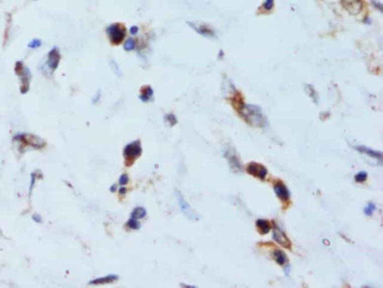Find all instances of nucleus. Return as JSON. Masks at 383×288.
<instances>
[{"mask_svg":"<svg viewBox=\"0 0 383 288\" xmlns=\"http://www.w3.org/2000/svg\"><path fill=\"white\" fill-rule=\"evenodd\" d=\"M366 179H367V174L365 171H360L355 176V181L356 182H364Z\"/></svg>","mask_w":383,"mask_h":288,"instance_id":"nucleus-27","label":"nucleus"},{"mask_svg":"<svg viewBox=\"0 0 383 288\" xmlns=\"http://www.w3.org/2000/svg\"><path fill=\"white\" fill-rule=\"evenodd\" d=\"M354 148H355V150H357L358 152H361L362 155H366L368 157L373 158V159H376L380 163L382 162V153L380 151L372 150V149L367 147H363V146H356Z\"/></svg>","mask_w":383,"mask_h":288,"instance_id":"nucleus-14","label":"nucleus"},{"mask_svg":"<svg viewBox=\"0 0 383 288\" xmlns=\"http://www.w3.org/2000/svg\"><path fill=\"white\" fill-rule=\"evenodd\" d=\"M136 49V41L134 40L133 37H128L127 40H125L124 42V50L127 52H132Z\"/></svg>","mask_w":383,"mask_h":288,"instance_id":"nucleus-22","label":"nucleus"},{"mask_svg":"<svg viewBox=\"0 0 383 288\" xmlns=\"http://www.w3.org/2000/svg\"><path fill=\"white\" fill-rule=\"evenodd\" d=\"M15 72L18 76V78L21 79V91L22 94H26L28 89H30V83H31V71L27 66L23 63L22 61L16 62L15 64Z\"/></svg>","mask_w":383,"mask_h":288,"instance_id":"nucleus-5","label":"nucleus"},{"mask_svg":"<svg viewBox=\"0 0 383 288\" xmlns=\"http://www.w3.org/2000/svg\"><path fill=\"white\" fill-rule=\"evenodd\" d=\"M164 121H166L169 126H174L178 123V119L173 114H167L166 116H164Z\"/></svg>","mask_w":383,"mask_h":288,"instance_id":"nucleus-23","label":"nucleus"},{"mask_svg":"<svg viewBox=\"0 0 383 288\" xmlns=\"http://www.w3.org/2000/svg\"><path fill=\"white\" fill-rule=\"evenodd\" d=\"M304 90H306V93L308 94L309 97L314 100V103L316 104V105H318V103H319V100H318L319 99L318 93H317L316 90H315L314 86H312V85H304Z\"/></svg>","mask_w":383,"mask_h":288,"instance_id":"nucleus-20","label":"nucleus"},{"mask_svg":"<svg viewBox=\"0 0 383 288\" xmlns=\"http://www.w3.org/2000/svg\"><path fill=\"white\" fill-rule=\"evenodd\" d=\"M375 212V204L374 203H368L364 207V214L367 216H371Z\"/></svg>","mask_w":383,"mask_h":288,"instance_id":"nucleus-25","label":"nucleus"},{"mask_svg":"<svg viewBox=\"0 0 383 288\" xmlns=\"http://www.w3.org/2000/svg\"><path fill=\"white\" fill-rule=\"evenodd\" d=\"M117 275H107L105 277L101 278H96V279L89 281V285H105V284H110V282H114L118 279Z\"/></svg>","mask_w":383,"mask_h":288,"instance_id":"nucleus-15","label":"nucleus"},{"mask_svg":"<svg viewBox=\"0 0 383 288\" xmlns=\"http://www.w3.org/2000/svg\"><path fill=\"white\" fill-rule=\"evenodd\" d=\"M128 180H129L128 176L126 175V174H123L122 176L119 177V180H118V182H119V185H120V186H125V185L127 184V182H128Z\"/></svg>","mask_w":383,"mask_h":288,"instance_id":"nucleus-28","label":"nucleus"},{"mask_svg":"<svg viewBox=\"0 0 383 288\" xmlns=\"http://www.w3.org/2000/svg\"><path fill=\"white\" fill-rule=\"evenodd\" d=\"M364 23H365V24H371V19L368 18V17H366V18L364 19Z\"/></svg>","mask_w":383,"mask_h":288,"instance_id":"nucleus-35","label":"nucleus"},{"mask_svg":"<svg viewBox=\"0 0 383 288\" xmlns=\"http://www.w3.org/2000/svg\"><path fill=\"white\" fill-rule=\"evenodd\" d=\"M34 2H37V0H34Z\"/></svg>","mask_w":383,"mask_h":288,"instance_id":"nucleus-37","label":"nucleus"},{"mask_svg":"<svg viewBox=\"0 0 383 288\" xmlns=\"http://www.w3.org/2000/svg\"><path fill=\"white\" fill-rule=\"evenodd\" d=\"M33 220L35 221V222H37V223H42V222H43V220H42L41 216H40V215H37V214L33 215Z\"/></svg>","mask_w":383,"mask_h":288,"instance_id":"nucleus-32","label":"nucleus"},{"mask_svg":"<svg viewBox=\"0 0 383 288\" xmlns=\"http://www.w3.org/2000/svg\"><path fill=\"white\" fill-rule=\"evenodd\" d=\"M342 6L351 14L357 16L365 9V3L363 0H341Z\"/></svg>","mask_w":383,"mask_h":288,"instance_id":"nucleus-8","label":"nucleus"},{"mask_svg":"<svg viewBox=\"0 0 383 288\" xmlns=\"http://www.w3.org/2000/svg\"><path fill=\"white\" fill-rule=\"evenodd\" d=\"M272 257H273L274 260L279 263L280 266H287L288 263H289V259L287 257V254H285L283 251L278 250V249H275V250H273Z\"/></svg>","mask_w":383,"mask_h":288,"instance_id":"nucleus-16","label":"nucleus"},{"mask_svg":"<svg viewBox=\"0 0 383 288\" xmlns=\"http://www.w3.org/2000/svg\"><path fill=\"white\" fill-rule=\"evenodd\" d=\"M14 141L18 142L21 146L31 147L33 149H43L45 147V141L42 140L41 137H38L34 134H27V133H21L16 134L14 136Z\"/></svg>","mask_w":383,"mask_h":288,"instance_id":"nucleus-3","label":"nucleus"},{"mask_svg":"<svg viewBox=\"0 0 383 288\" xmlns=\"http://www.w3.org/2000/svg\"><path fill=\"white\" fill-rule=\"evenodd\" d=\"M372 5H373V6H374L379 12H381V13L383 12V6H382V4H381L380 2H377V0H372Z\"/></svg>","mask_w":383,"mask_h":288,"instance_id":"nucleus-29","label":"nucleus"},{"mask_svg":"<svg viewBox=\"0 0 383 288\" xmlns=\"http://www.w3.org/2000/svg\"><path fill=\"white\" fill-rule=\"evenodd\" d=\"M110 66H111V68H113V70L115 71V74H119V68H118L117 64H116L114 61H111V62H110Z\"/></svg>","mask_w":383,"mask_h":288,"instance_id":"nucleus-31","label":"nucleus"},{"mask_svg":"<svg viewBox=\"0 0 383 288\" xmlns=\"http://www.w3.org/2000/svg\"><path fill=\"white\" fill-rule=\"evenodd\" d=\"M247 172H249L250 175L256 177V178L264 180L266 175H268V169H266L264 166L260 165V163L251 162L250 165L247 166Z\"/></svg>","mask_w":383,"mask_h":288,"instance_id":"nucleus-12","label":"nucleus"},{"mask_svg":"<svg viewBox=\"0 0 383 288\" xmlns=\"http://www.w3.org/2000/svg\"><path fill=\"white\" fill-rule=\"evenodd\" d=\"M138 27L137 26H132V27H130L129 28V33H130V35H136V34H138Z\"/></svg>","mask_w":383,"mask_h":288,"instance_id":"nucleus-30","label":"nucleus"},{"mask_svg":"<svg viewBox=\"0 0 383 288\" xmlns=\"http://www.w3.org/2000/svg\"><path fill=\"white\" fill-rule=\"evenodd\" d=\"M42 46V41L40 38H34L30 43H28V47L30 49H37V47Z\"/></svg>","mask_w":383,"mask_h":288,"instance_id":"nucleus-26","label":"nucleus"},{"mask_svg":"<svg viewBox=\"0 0 383 288\" xmlns=\"http://www.w3.org/2000/svg\"><path fill=\"white\" fill-rule=\"evenodd\" d=\"M142 146H140V141L136 140V141H133L128 143L127 146H126L124 148V158H125V161H126V165L130 166L132 163L138 159V158L140 157V155H142Z\"/></svg>","mask_w":383,"mask_h":288,"instance_id":"nucleus-6","label":"nucleus"},{"mask_svg":"<svg viewBox=\"0 0 383 288\" xmlns=\"http://www.w3.org/2000/svg\"><path fill=\"white\" fill-rule=\"evenodd\" d=\"M34 182H35V174L32 175V182H31V191L33 190V187H34Z\"/></svg>","mask_w":383,"mask_h":288,"instance_id":"nucleus-34","label":"nucleus"},{"mask_svg":"<svg viewBox=\"0 0 383 288\" xmlns=\"http://www.w3.org/2000/svg\"><path fill=\"white\" fill-rule=\"evenodd\" d=\"M106 33H107V36L111 44L118 45L125 40L127 31H126V28L123 24L114 23V24H110V25L106 28Z\"/></svg>","mask_w":383,"mask_h":288,"instance_id":"nucleus-2","label":"nucleus"},{"mask_svg":"<svg viewBox=\"0 0 383 288\" xmlns=\"http://www.w3.org/2000/svg\"><path fill=\"white\" fill-rule=\"evenodd\" d=\"M256 228H258L259 232L264 235L266 233H269L271 231V223L268 220H258L256 221Z\"/></svg>","mask_w":383,"mask_h":288,"instance_id":"nucleus-18","label":"nucleus"},{"mask_svg":"<svg viewBox=\"0 0 383 288\" xmlns=\"http://www.w3.org/2000/svg\"><path fill=\"white\" fill-rule=\"evenodd\" d=\"M274 9V0H264V3L261 5L260 7V14H268L271 13Z\"/></svg>","mask_w":383,"mask_h":288,"instance_id":"nucleus-19","label":"nucleus"},{"mask_svg":"<svg viewBox=\"0 0 383 288\" xmlns=\"http://www.w3.org/2000/svg\"><path fill=\"white\" fill-rule=\"evenodd\" d=\"M224 157L226 160L228 161V165L235 172H242L243 171V167H242L241 159L239 158V155L235 151V149L228 146L224 149Z\"/></svg>","mask_w":383,"mask_h":288,"instance_id":"nucleus-7","label":"nucleus"},{"mask_svg":"<svg viewBox=\"0 0 383 288\" xmlns=\"http://www.w3.org/2000/svg\"><path fill=\"white\" fill-rule=\"evenodd\" d=\"M60 61H61V52L59 50V47H53V49L48 52L45 63L41 66V70L43 71V74L45 75L53 74V72L57 69V66H59Z\"/></svg>","mask_w":383,"mask_h":288,"instance_id":"nucleus-4","label":"nucleus"},{"mask_svg":"<svg viewBox=\"0 0 383 288\" xmlns=\"http://www.w3.org/2000/svg\"><path fill=\"white\" fill-rule=\"evenodd\" d=\"M274 193L278 197L282 200V201H288L291 197V194H290V190L288 189V187L285 186L283 182L281 181H276L274 184Z\"/></svg>","mask_w":383,"mask_h":288,"instance_id":"nucleus-13","label":"nucleus"},{"mask_svg":"<svg viewBox=\"0 0 383 288\" xmlns=\"http://www.w3.org/2000/svg\"><path fill=\"white\" fill-rule=\"evenodd\" d=\"M153 96H154V91L151 86H145V87L142 88V91H140L139 99L144 103H147L153 100Z\"/></svg>","mask_w":383,"mask_h":288,"instance_id":"nucleus-17","label":"nucleus"},{"mask_svg":"<svg viewBox=\"0 0 383 288\" xmlns=\"http://www.w3.org/2000/svg\"><path fill=\"white\" fill-rule=\"evenodd\" d=\"M145 216H146V209H145L144 207H136V208H134L132 214H130V218L136 219V220L144 219Z\"/></svg>","mask_w":383,"mask_h":288,"instance_id":"nucleus-21","label":"nucleus"},{"mask_svg":"<svg viewBox=\"0 0 383 288\" xmlns=\"http://www.w3.org/2000/svg\"><path fill=\"white\" fill-rule=\"evenodd\" d=\"M236 109L241 116L245 119V122L250 124L252 127L263 128L268 125V119L259 106L242 103Z\"/></svg>","mask_w":383,"mask_h":288,"instance_id":"nucleus-1","label":"nucleus"},{"mask_svg":"<svg viewBox=\"0 0 383 288\" xmlns=\"http://www.w3.org/2000/svg\"><path fill=\"white\" fill-rule=\"evenodd\" d=\"M126 193H127V189H126V188H125V187L123 186V187H122V188H120V189H119V194H120V195H122V196H124V195H125Z\"/></svg>","mask_w":383,"mask_h":288,"instance_id":"nucleus-33","label":"nucleus"},{"mask_svg":"<svg viewBox=\"0 0 383 288\" xmlns=\"http://www.w3.org/2000/svg\"><path fill=\"white\" fill-rule=\"evenodd\" d=\"M273 240L276 243H279L281 247L287 248V249L291 248V242H290L287 234L284 233L283 230L281 229L278 224L273 225Z\"/></svg>","mask_w":383,"mask_h":288,"instance_id":"nucleus-11","label":"nucleus"},{"mask_svg":"<svg viewBox=\"0 0 383 288\" xmlns=\"http://www.w3.org/2000/svg\"><path fill=\"white\" fill-rule=\"evenodd\" d=\"M189 26H190L193 31H196L198 34L207 37V38H214L216 37V33L212 28L207 25V24H202V23H197V22H188L187 23Z\"/></svg>","mask_w":383,"mask_h":288,"instance_id":"nucleus-10","label":"nucleus"},{"mask_svg":"<svg viewBox=\"0 0 383 288\" xmlns=\"http://www.w3.org/2000/svg\"><path fill=\"white\" fill-rule=\"evenodd\" d=\"M177 197H178V203H179V206H180V209L182 210V213L184 214V216H186L187 219L191 220V221H197L200 219L199 214H198L195 209H193L190 205H189L188 201L184 199L182 197V195L179 193H177Z\"/></svg>","mask_w":383,"mask_h":288,"instance_id":"nucleus-9","label":"nucleus"},{"mask_svg":"<svg viewBox=\"0 0 383 288\" xmlns=\"http://www.w3.org/2000/svg\"><path fill=\"white\" fill-rule=\"evenodd\" d=\"M110 190H111V191H113V193H114V191H116V186L114 185L113 187H111V188H110Z\"/></svg>","mask_w":383,"mask_h":288,"instance_id":"nucleus-36","label":"nucleus"},{"mask_svg":"<svg viewBox=\"0 0 383 288\" xmlns=\"http://www.w3.org/2000/svg\"><path fill=\"white\" fill-rule=\"evenodd\" d=\"M126 225H127L128 229H132V230H138L140 228V223L138 222V220L133 219V218H130L127 221V223H126Z\"/></svg>","mask_w":383,"mask_h":288,"instance_id":"nucleus-24","label":"nucleus"}]
</instances>
